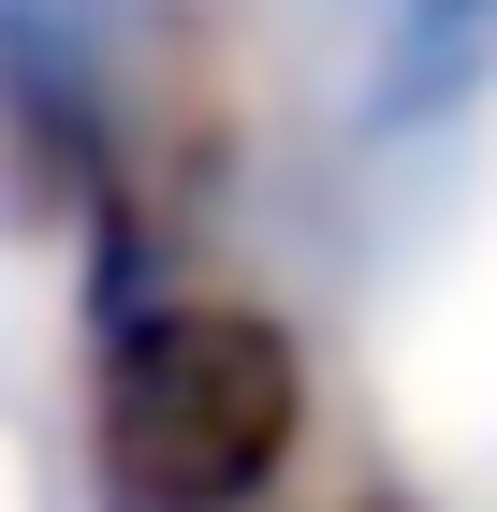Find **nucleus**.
<instances>
[{
    "label": "nucleus",
    "instance_id": "obj_1",
    "mask_svg": "<svg viewBox=\"0 0 497 512\" xmlns=\"http://www.w3.org/2000/svg\"><path fill=\"white\" fill-rule=\"evenodd\" d=\"M74 498L88 512H278L322 439V366L293 308L234 278H161L74 322Z\"/></svg>",
    "mask_w": 497,
    "mask_h": 512
},
{
    "label": "nucleus",
    "instance_id": "obj_2",
    "mask_svg": "<svg viewBox=\"0 0 497 512\" xmlns=\"http://www.w3.org/2000/svg\"><path fill=\"white\" fill-rule=\"evenodd\" d=\"M0 205L30 235H103L132 205H161L132 176V132H117L103 44L74 0H0Z\"/></svg>",
    "mask_w": 497,
    "mask_h": 512
},
{
    "label": "nucleus",
    "instance_id": "obj_3",
    "mask_svg": "<svg viewBox=\"0 0 497 512\" xmlns=\"http://www.w3.org/2000/svg\"><path fill=\"white\" fill-rule=\"evenodd\" d=\"M351 512H439V498H410V483H366V498H351Z\"/></svg>",
    "mask_w": 497,
    "mask_h": 512
}]
</instances>
